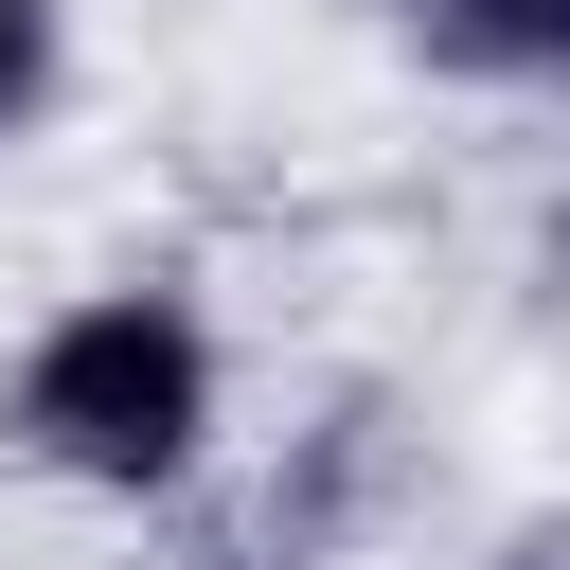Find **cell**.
I'll return each mask as SVG.
<instances>
[{"mask_svg":"<svg viewBox=\"0 0 570 570\" xmlns=\"http://www.w3.org/2000/svg\"><path fill=\"white\" fill-rule=\"evenodd\" d=\"M481 570H570V517H517V534H499Z\"/></svg>","mask_w":570,"mask_h":570,"instance_id":"cell-4","label":"cell"},{"mask_svg":"<svg viewBox=\"0 0 570 570\" xmlns=\"http://www.w3.org/2000/svg\"><path fill=\"white\" fill-rule=\"evenodd\" d=\"M374 18L463 89H570V0H374Z\"/></svg>","mask_w":570,"mask_h":570,"instance_id":"cell-2","label":"cell"},{"mask_svg":"<svg viewBox=\"0 0 570 570\" xmlns=\"http://www.w3.org/2000/svg\"><path fill=\"white\" fill-rule=\"evenodd\" d=\"M71 89V0H0V142H36Z\"/></svg>","mask_w":570,"mask_h":570,"instance_id":"cell-3","label":"cell"},{"mask_svg":"<svg viewBox=\"0 0 570 570\" xmlns=\"http://www.w3.org/2000/svg\"><path fill=\"white\" fill-rule=\"evenodd\" d=\"M232 428V338L196 285L125 267V285H71L18 356H0V445L71 499H196Z\"/></svg>","mask_w":570,"mask_h":570,"instance_id":"cell-1","label":"cell"}]
</instances>
